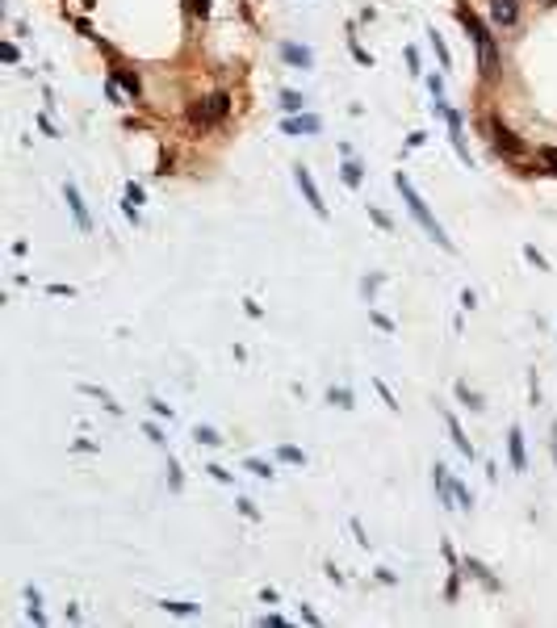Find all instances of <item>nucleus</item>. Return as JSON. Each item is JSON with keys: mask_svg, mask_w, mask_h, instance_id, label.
<instances>
[{"mask_svg": "<svg viewBox=\"0 0 557 628\" xmlns=\"http://www.w3.org/2000/svg\"><path fill=\"white\" fill-rule=\"evenodd\" d=\"M0 55H4V63H13V59H17V46L4 43V46H0Z\"/></svg>", "mask_w": 557, "mask_h": 628, "instance_id": "nucleus-23", "label": "nucleus"}, {"mask_svg": "<svg viewBox=\"0 0 557 628\" xmlns=\"http://www.w3.org/2000/svg\"><path fill=\"white\" fill-rule=\"evenodd\" d=\"M159 607H164V612H181V616H185V612H193V603H181V599H164Z\"/></svg>", "mask_w": 557, "mask_h": 628, "instance_id": "nucleus-16", "label": "nucleus"}, {"mask_svg": "<svg viewBox=\"0 0 557 628\" xmlns=\"http://www.w3.org/2000/svg\"><path fill=\"white\" fill-rule=\"evenodd\" d=\"M193 9H197V13H201V17H206V13H210V0H197V4H193Z\"/></svg>", "mask_w": 557, "mask_h": 628, "instance_id": "nucleus-24", "label": "nucleus"}, {"mask_svg": "<svg viewBox=\"0 0 557 628\" xmlns=\"http://www.w3.org/2000/svg\"><path fill=\"white\" fill-rule=\"evenodd\" d=\"M507 449H511V465H515V469H528V456H524V432H519V427H511Z\"/></svg>", "mask_w": 557, "mask_h": 628, "instance_id": "nucleus-7", "label": "nucleus"}, {"mask_svg": "<svg viewBox=\"0 0 557 628\" xmlns=\"http://www.w3.org/2000/svg\"><path fill=\"white\" fill-rule=\"evenodd\" d=\"M118 84H122V89H126L130 96H135V101H139L142 84H139V76H135V72H118Z\"/></svg>", "mask_w": 557, "mask_h": 628, "instance_id": "nucleus-13", "label": "nucleus"}, {"mask_svg": "<svg viewBox=\"0 0 557 628\" xmlns=\"http://www.w3.org/2000/svg\"><path fill=\"white\" fill-rule=\"evenodd\" d=\"M281 55H285L289 63H302V67H310V50H306V46H293V43H289Z\"/></svg>", "mask_w": 557, "mask_h": 628, "instance_id": "nucleus-12", "label": "nucleus"}, {"mask_svg": "<svg viewBox=\"0 0 557 628\" xmlns=\"http://www.w3.org/2000/svg\"><path fill=\"white\" fill-rule=\"evenodd\" d=\"M197 440H201V444H218V440H223V436H218V432H214V427H197Z\"/></svg>", "mask_w": 557, "mask_h": 628, "instance_id": "nucleus-18", "label": "nucleus"}, {"mask_svg": "<svg viewBox=\"0 0 557 628\" xmlns=\"http://www.w3.org/2000/svg\"><path fill=\"white\" fill-rule=\"evenodd\" d=\"M231 113V96L227 92H214V96H206V101H197L193 109H189V122L193 126H214V122H223Z\"/></svg>", "mask_w": 557, "mask_h": 628, "instance_id": "nucleus-3", "label": "nucleus"}, {"mask_svg": "<svg viewBox=\"0 0 557 628\" xmlns=\"http://www.w3.org/2000/svg\"><path fill=\"white\" fill-rule=\"evenodd\" d=\"M247 469H252V473H260V478H269V473H273V465H264V461H247Z\"/></svg>", "mask_w": 557, "mask_h": 628, "instance_id": "nucleus-21", "label": "nucleus"}, {"mask_svg": "<svg viewBox=\"0 0 557 628\" xmlns=\"http://www.w3.org/2000/svg\"><path fill=\"white\" fill-rule=\"evenodd\" d=\"M67 206H72V214H76V223H80V230H89V214H84V201H80V193H76V189H72V184H67Z\"/></svg>", "mask_w": 557, "mask_h": 628, "instance_id": "nucleus-9", "label": "nucleus"}, {"mask_svg": "<svg viewBox=\"0 0 557 628\" xmlns=\"http://www.w3.org/2000/svg\"><path fill=\"white\" fill-rule=\"evenodd\" d=\"M553 456H557V423H553Z\"/></svg>", "mask_w": 557, "mask_h": 628, "instance_id": "nucleus-25", "label": "nucleus"}, {"mask_svg": "<svg viewBox=\"0 0 557 628\" xmlns=\"http://www.w3.org/2000/svg\"><path fill=\"white\" fill-rule=\"evenodd\" d=\"M457 17H461V26L469 30V38L478 46V67H482V76H495L499 72V50H495V38H490V30L482 26V17L473 13V9H457Z\"/></svg>", "mask_w": 557, "mask_h": 628, "instance_id": "nucleus-1", "label": "nucleus"}, {"mask_svg": "<svg viewBox=\"0 0 557 628\" xmlns=\"http://www.w3.org/2000/svg\"><path fill=\"white\" fill-rule=\"evenodd\" d=\"M432 46H436V55H440V63L449 67V46H444V38H440L436 30H432Z\"/></svg>", "mask_w": 557, "mask_h": 628, "instance_id": "nucleus-17", "label": "nucleus"}, {"mask_svg": "<svg viewBox=\"0 0 557 628\" xmlns=\"http://www.w3.org/2000/svg\"><path fill=\"white\" fill-rule=\"evenodd\" d=\"M495 147H499L503 155H524V142L511 135L507 126H495Z\"/></svg>", "mask_w": 557, "mask_h": 628, "instance_id": "nucleus-6", "label": "nucleus"}, {"mask_svg": "<svg viewBox=\"0 0 557 628\" xmlns=\"http://www.w3.org/2000/svg\"><path fill=\"white\" fill-rule=\"evenodd\" d=\"M444 423H449V432H453V444H457L465 456H473V444L465 440V432H461V423H457V415H444Z\"/></svg>", "mask_w": 557, "mask_h": 628, "instance_id": "nucleus-8", "label": "nucleus"}, {"mask_svg": "<svg viewBox=\"0 0 557 628\" xmlns=\"http://www.w3.org/2000/svg\"><path fill=\"white\" fill-rule=\"evenodd\" d=\"M344 180L348 184H361V164H344Z\"/></svg>", "mask_w": 557, "mask_h": 628, "instance_id": "nucleus-19", "label": "nucleus"}, {"mask_svg": "<svg viewBox=\"0 0 557 628\" xmlns=\"http://www.w3.org/2000/svg\"><path fill=\"white\" fill-rule=\"evenodd\" d=\"M394 184H398V193L407 197V206H411V214H415V218H419V226H423V230H427V235H432V239H436L440 247H449V252H453V243H449V235H444V230H440V223H436V218L427 214V206H423V197H419V193H415V184H411V180L403 176V172L394 176Z\"/></svg>", "mask_w": 557, "mask_h": 628, "instance_id": "nucleus-2", "label": "nucleus"}, {"mask_svg": "<svg viewBox=\"0 0 557 628\" xmlns=\"http://www.w3.org/2000/svg\"><path fill=\"white\" fill-rule=\"evenodd\" d=\"M277 456H281V461H289V465H302V461H306L302 452H298V449H289V444H285V449H277Z\"/></svg>", "mask_w": 557, "mask_h": 628, "instance_id": "nucleus-15", "label": "nucleus"}, {"mask_svg": "<svg viewBox=\"0 0 557 628\" xmlns=\"http://www.w3.org/2000/svg\"><path fill=\"white\" fill-rule=\"evenodd\" d=\"M465 570H469V574H473V578H478V583L482 586H490V590H495V578H490V570H486V566H482V561H473V557H469V561H465Z\"/></svg>", "mask_w": 557, "mask_h": 628, "instance_id": "nucleus-11", "label": "nucleus"}, {"mask_svg": "<svg viewBox=\"0 0 557 628\" xmlns=\"http://www.w3.org/2000/svg\"><path fill=\"white\" fill-rule=\"evenodd\" d=\"M281 105H285L289 113H298V109H302V96H298L293 89H289V92H281Z\"/></svg>", "mask_w": 557, "mask_h": 628, "instance_id": "nucleus-14", "label": "nucleus"}, {"mask_svg": "<svg viewBox=\"0 0 557 628\" xmlns=\"http://www.w3.org/2000/svg\"><path fill=\"white\" fill-rule=\"evenodd\" d=\"M285 130H289V135H315V130H319V118L306 113V118H298V122H285Z\"/></svg>", "mask_w": 557, "mask_h": 628, "instance_id": "nucleus-10", "label": "nucleus"}, {"mask_svg": "<svg viewBox=\"0 0 557 628\" xmlns=\"http://www.w3.org/2000/svg\"><path fill=\"white\" fill-rule=\"evenodd\" d=\"M490 21H495L499 30H511V26L519 21V4H515V0H490Z\"/></svg>", "mask_w": 557, "mask_h": 628, "instance_id": "nucleus-4", "label": "nucleus"}, {"mask_svg": "<svg viewBox=\"0 0 557 628\" xmlns=\"http://www.w3.org/2000/svg\"><path fill=\"white\" fill-rule=\"evenodd\" d=\"M331 403L335 406H352V394H348V390H331Z\"/></svg>", "mask_w": 557, "mask_h": 628, "instance_id": "nucleus-20", "label": "nucleus"}, {"mask_svg": "<svg viewBox=\"0 0 557 628\" xmlns=\"http://www.w3.org/2000/svg\"><path fill=\"white\" fill-rule=\"evenodd\" d=\"M298 184H302V193H306V201H310V210H315V214L323 218V214H327V206H323V197H319V184L310 180V172H306V168H298Z\"/></svg>", "mask_w": 557, "mask_h": 628, "instance_id": "nucleus-5", "label": "nucleus"}, {"mask_svg": "<svg viewBox=\"0 0 557 628\" xmlns=\"http://www.w3.org/2000/svg\"><path fill=\"white\" fill-rule=\"evenodd\" d=\"M541 159H545V164L557 172V147H541Z\"/></svg>", "mask_w": 557, "mask_h": 628, "instance_id": "nucleus-22", "label": "nucleus"}]
</instances>
